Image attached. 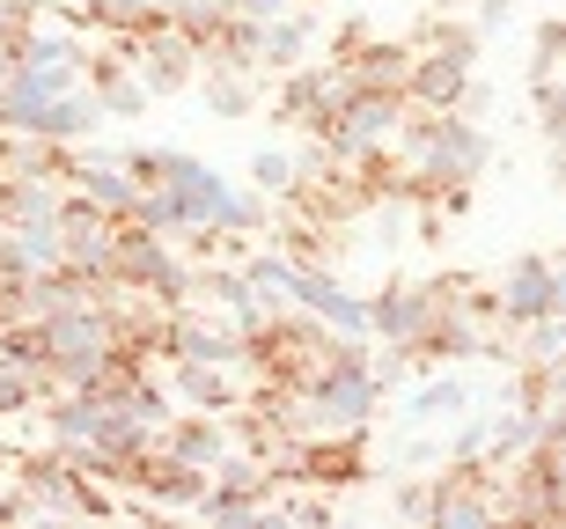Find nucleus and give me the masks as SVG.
I'll return each instance as SVG.
<instances>
[{
  "mask_svg": "<svg viewBox=\"0 0 566 529\" xmlns=\"http://www.w3.org/2000/svg\"><path fill=\"white\" fill-rule=\"evenodd\" d=\"M235 368L251 375V390H273V398H294L302 382L324 368L332 353V324L310 317V309H294V301H273V309H235Z\"/></svg>",
  "mask_w": 566,
  "mask_h": 529,
  "instance_id": "f257e3e1",
  "label": "nucleus"
},
{
  "mask_svg": "<svg viewBox=\"0 0 566 529\" xmlns=\"http://www.w3.org/2000/svg\"><path fill=\"white\" fill-rule=\"evenodd\" d=\"M382 398H390V390L376 382V346L338 331L332 353H324V368H316L287 404H294V426L310 434V426H368L382 412Z\"/></svg>",
  "mask_w": 566,
  "mask_h": 529,
  "instance_id": "f03ea898",
  "label": "nucleus"
},
{
  "mask_svg": "<svg viewBox=\"0 0 566 529\" xmlns=\"http://www.w3.org/2000/svg\"><path fill=\"white\" fill-rule=\"evenodd\" d=\"M390 148L427 177H449V184H479L493 170V133L479 118H463V110H427V104H405L398 133H390Z\"/></svg>",
  "mask_w": 566,
  "mask_h": 529,
  "instance_id": "7ed1b4c3",
  "label": "nucleus"
},
{
  "mask_svg": "<svg viewBox=\"0 0 566 529\" xmlns=\"http://www.w3.org/2000/svg\"><path fill=\"white\" fill-rule=\"evenodd\" d=\"M501 515L523 529H552L566 515V404L537 420V442L501 470Z\"/></svg>",
  "mask_w": 566,
  "mask_h": 529,
  "instance_id": "20e7f679",
  "label": "nucleus"
},
{
  "mask_svg": "<svg viewBox=\"0 0 566 529\" xmlns=\"http://www.w3.org/2000/svg\"><path fill=\"white\" fill-rule=\"evenodd\" d=\"M346 88L354 82H346L338 60H302V66H287V74L265 82V110H273V126L302 133V140H324L332 118H338V104H346Z\"/></svg>",
  "mask_w": 566,
  "mask_h": 529,
  "instance_id": "39448f33",
  "label": "nucleus"
},
{
  "mask_svg": "<svg viewBox=\"0 0 566 529\" xmlns=\"http://www.w3.org/2000/svg\"><path fill=\"white\" fill-rule=\"evenodd\" d=\"M537 317H566V279L545 251H515L493 273V324L501 331H523Z\"/></svg>",
  "mask_w": 566,
  "mask_h": 529,
  "instance_id": "423d86ee",
  "label": "nucleus"
},
{
  "mask_svg": "<svg viewBox=\"0 0 566 529\" xmlns=\"http://www.w3.org/2000/svg\"><path fill=\"white\" fill-rule=\"evenodd\" d=\"M126 60H133V74H140V88L163 104V96H185L191 82H199V44L185 38V30H147L140 44H126Z\"/></svg>",
  "mask_w": 566,
  "mask_h": 529,
  "instance_id": "0eeeda50",
  "label": "nucleus"
},
{
  "mask_svg": "<svg viewBox=\"0 0 566 529\" xmlns=\"http://www.w3.org/2000/svg\"><path fill=\"white\" fill-rule=\"evenodd\" d=\"M169 404H191V412H235L251 398V375L235 360H163Z\"/></svg>",
  "mask_w": 566,
  "mask_h": 529,
  "instance_id": "6e6552de",
  "label": "nucleus"
},
{
  "mask_svg": "<svg viewBox=\"0 0 566 529\" xmlns=\"http://www.w3.org/2000/svg\"><path fill=\"white\" fill-rule=\"evenodd\" d=\"M155 448H169V456H185V464L213 470V464H221V456L235 448V434H229V420H221V412H191V404H169L163 420H155Z\"/></svg>",
  "mask_w": 566,
  "mask_h": 529,
  "instance_id": "1a4fd4ad",
  "label": "nucleus"
},
{
  "mask_svg": "<svg viewBox=\"0 0 566 529\" xmlns=\"http://www.w3.org/2000/svg\"><path fill=\"white\" fill-rule=\"evenodd\" d=\"M82 88L104 104V118H140V110L155 104L126 52H118V44H96V38H88V52H82Z\"/></svg>",
  "mask_w": 566,
  "mask_h": 529,
  "instance_id": "9d476101",
  "label": "nucleus"
},
{
  "mask_svg": "<svg viewBox=\"0 0 566 529\" xmlns=\"http://www.w3.org/2000/svg\"><path fill=\"white\" fill-rule=\"evenodd\" d=\"M360 309H368V339H382V346H405L434 317V301H427L420 279H382L376 295H360Z\"/></svg>",
  "mask_w": 566,
  "mask_h": 529,
  "instance_id": "9b49d317",
  "label": "nucleus"
},
{
  "mask_svg": "<svg viewBox=\"0 0 566 529\" xmlns=\"http://www.w3.org/2000/svg\"><path fill=\"white\" fill-rule=\"evenodd\" d=\"M316 60V8H280L265 30H258V74L273 82V74H287V66Z\"/></svg>",
  "mask_w": 566,
  "mask_h": 529,
  "instance_id": "f8f14e48",
  "label": "nucleus"
},
{
  "mask_svg": "<svg viewBox=\"0 0 566 529\" xmlns=\"http://www.w3.org/2000/svg\"><path fill=\"white\" fill-rule=\"evenodd\" d=\"M479 66H463L457 52H412V74H405V104H427V110H457L463 82Z\"/></svg>",
  "mask_w": 566,
  "mask_h": 529,
  "instance_id": "ddd939ff",
  "label": "nucleus"
},
{
  "mask_svg": "<svg viewBox=\"0 0 566 529\" xmlns=\"http://www.w3.org/2000/svg\"><path fill=\"white\" fill-rule=\"evenodd\" d=\"M338 66H346V82H354V88H390V96H405L412 44H405V38H382V30H376V38L360 44V52H346Z\"/></svg>",
  "mask_w": 566,
  "mask_h": 529,
  "instance_id": "4468645a",
  "label": "nucleus"
},
{
  "mask_svg": "<svg viewBox=\"0 0 566 529\" xmlns=\"http://www.w3.org/2000/svg\"><path fill=\"white\" fill-rule=\"evenodd\" d=\"M405 44H412V52H457L463 66H479V30H471V15H463V8H420V22H412V30H405Z\"/></svg>",
  "mask_w": 566,
  "mask_h": 529,
  "instance_id": "2eb2a0df",
  "label": "nucleus"
},
{
  "mask_svg": "<svg viewBox=\"0 0 566 529\" xmlns=\"http://www.w3.org/2000/svg\"><path fill=\"white\" fill-rule=\"evenodd\" d=\"M52 199H60V184H44V177H30V170H0V229L52 221Z\"/></svg>",
  "mask_w": 566,
  "mask_h": 529,
  "instance_id": "dca6fc26",
  "label": "nucleus"
},
{
  "mask_svg": "<svg viewBox=\"0 0 566 529\" xmlns=\"http://www.w3.org/2000/svg\"><path fill=\"white\" fill-rule=\"evenodd\" d=\"M199 96H207V110L213 118H251L258 104H265V82L258 74H213V66H199Z\"/></svg>",
  "mask_w": 566,
  "mask_h": 529,
  "instance_id": "f3484780",
  "label": "nucleus"
},
{
  "mask_svg": "<svg viewBox=\"0 0 566 529\" xmlns=\"http://www.w3.org/2000/svg\"><path fill=\"white\" fill-rule=\"evenodd\" d=\"M515 412H552L559 404V360H507V398Z\"/></svg>",
  "mask_w": 566,
  "mask_h": 529,
  "instance_id": "a211bd4d",
  "label": "nucleus"
},
{
  "mask_svg": "<svg viewBox=\"0 0 566 529\" xmlns=\"http://www.w3.org/2000/svg\"><path fill=\"white\" fill-rule=\"evenodd\" d=\"M463 404H471V398H463V382L441 375V368H427V382L412 390V404H405V420H457Z\"/></svg>",
  "mask_w": 566,
  "mask_h": 529,
  "instance_id": "6ab92c4d",
  "label": "nucleus"
},
{
  "mask_svg": "<svg viewBox=\"0 0 566 529\" xmlns=\"http://www.w3.org/2000/svg\"><path fill=\"white\" fill-rule=\"evenodd\" d=\"M251 191L280 207V199L294 191V155H287V148H258V155H251Z\"/></svg>",
  "mask_w": 566,
  "mask_h": 529,
  "instance_id": "aec40b11",
  "label": "nucleus"
},
{
  "mask_svg": "<svg viewBox=\"0 0 566 529\" xmlns=\"http://www.w3.org/2000/svg\"><path fill=\"white\" fill-rule=\"evenodd\" d=\"M44 398V382L38 375H22V368H0V420H30Z\"/></svg>",
  "mask_w": 566,
  "mask_h": 529,
  "instance_id": "412c9836",
  "label": "nucleus"
},
{
  "mask_svg": "<svg viewBox=\"0 0 566 529\" xmlns=\"http://www.w3.org/2000/svg\"><path fill=\"white\" fill-rule=\"evenodd\" d=\"M368 38H376V22H368V15H346L332 30V44H324V60H346V52H360Z\"/></svg>",
  "mask_w": 566,
  "mask_h": 529,
  "instance_id": "4be33fe9",
  "label": "nucleus"
},
{
  "mask_svg": "<svg viewBox=\"0 0 566 529\" xmlns=\"http://www.w3.org/2000/svg\"><path fill=\"white\" fill-rule=\"evenodd\" d=\"M390 508H398L405 522H427V478H405V486L390 493Z\"/></svg>",
  "mask_w": 566,
  "mask_h": 529,
  "instance_id": "5701e85b",
  "label": "nucleus"
},
{
  "mask_svg": "<svg viewBox=\"0 0 566 529\" xmlns=\"http://www.w3.org/2000/svg\"><path fill=\"white\" fill-rule=\"evenodd\" d=\"M485 426H493V412L463 420V426H457V442H449V456H479V448H485Z\"/></svg>",
  "mask_w": 566,
  "mask_h": 529,
  "instance_id": "b1692460",
  "label": "nucleus"
},
{
  "mask_svg": "<svg viewBox=\"0 0 566 529\" xmlns=\"http://www.w3.org/2000/svg\"><path fill=\"white\" fill-rule=\"evenodd\" d=\"M412 8H463V0H412Z\"/></svg>",
  "mask_w": 566,
  "mask_h": 529,
  "instance_id": "393cba45",
  "label": "nucleus"
},
{
  "mask_svg": "<svg viewBox=\"0 0 566 529\" xmlns=\"http://www.w3.org/2000/svg\"><path fill=\"white\" fill-rule=\"evenodd\" d=\"M287 8H324V0H287Z\"/></svg>",
  "mask_w": 566,
  "mask_h": 529,
  "instance_id": "a878e982",
  "label": "nucleus"
}]
</instances>
